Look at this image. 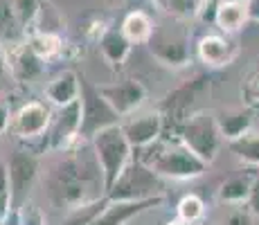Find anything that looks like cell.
Here are the masks:
<instances>
[{
	"label": "cell",
	"instance_id": "cell-1",
	"mask_svg": "<svg viewBox=\"0 0 259 225\" xmlns=\"http://www.w3.org/2000/svg\"><path fill=\"white\" fill-rule=\"evenodd\" d=\"M48 173V194L63 212L106 196V183L88 140H77Z\"/></svg>",
	"mask_w": 259,
	"mask_h": 225
},
{
	"label": "cell",
	"instance_id": "cell-2",
	"mask_svg": "<svg viewBox=\"0 0 259 225\" xmlns=\"http://www.w3.org/2000/svg\"><path fill=\"white\" fill-rule=\"evenodd\" d=\"M133 158L165 180H192L207 171V164L181 142L160 138L158 142L133 151Z\"/></svg>",
	"mask_w": 259,
	"mask_h": 225
},
{
	"label": "cell",
	"instance_id": "cell-3",
	"mask_svg": "<svg viewBox=\"0 0 259 225\" xmlns=\"http://www.w3.org/2000/svg\"><path fill=\"white\" fill-rule=\"evenodd\" d=\"M207 93H210V77L207 74H196V77L183 81L181 86L169 90L162 97V102L158 104V113L162 117V138L178 142V133H181L183 124L194 113H198V102Z\"/></svg>",
	"mask_w": 259,
	"mask_h": 225
},
{
	"label": "cell",
	"instance_id": "cell-4",
	"mask_svg": "<svg viewBox=\"0 0 259 225\" xmlns=\"http://www.w3.org/2000/svg\"><path fill=\"white\" fill-rule=\"evenodd\" d=\"M91 147L95 151L99 167H102L106 194H108V189L115 185V180L122 176V171L133 160V147L128 144L126 135L122 131V124H115V126H108L104 131H99L91 140Z\"/></svg>",
	"mask_w": 259,
	"mask_h": 225
},
{
	"label": "cell",
	"instance_id": "cell-5",
	"mask_svg": "<svg viewBox=\"0 0 259 225\" xmlns=\"http://www.w3.org/2000/svg\"><path fill=\"white\" fill-rule=\"evenodd\" d=\"M178 142L187 147L196 158H201L205 164H212L217 160L223 144V135L219 131L217 113L198 111L183 124L178 133Z\"/></svg>",
	"mask_w": 259,
	"mask_h": 225
},
{
	"label": "cell",
	"instance_id": "cell-6",
	"mask_svg": "<svg viewBox=\"0 0 259 225\" xmlns=\"http://www.w3.org/2000/svg\"><path fill=\"white\" fill-rule=\"evenodd\" d=\"M165 178H160L156 171L133 158L106 196L111 201H147V198L165 196Z\"/></svg>",
	"mask_w": 259,
	"mask_h": 225
},
{
	"label": "cell",
	"instance_id": "cell-7",
	"mask_svg": "<svg viewBox=\"0 0 259 225\" xmlns=\"http://www.w3.org/2000/svg\"><path fill=\"white\" fill-rule=\"evenodd\" d=\"M79 104H81V131H79V138L81 140L91 142L99 131L119 124L117 122L119 115L102 97L99 86H93L91 81H83V79H81V97H79Z\"/></svg>",
	"mask_w": 259,
	"mask_h": 225
},
{
	"label": "cell",
	"instance_id": "cell-8",
	"mask_svg": "<svg viewBox=\"0 0 259 225\" xmlns=\"http://www.w3.org/2000/svg\"><path fill=\"white\" fill-rule=\"evenodd\" d=\"M7 173H9V194H12V205L14 212L21 209L29 198L34 183L41 171V160L29 149H18L9 156L7 162Z\"/></svg>",
	"mask_w": 259,
	"mask_h": 225
},
{
	"label": "cell",
	"instance_id": "cell-9",
	"mask_svg": "<svg viewBox=\"0 0 259 225\" xmlns=\"http://www.w3.org/2000/svg\"><path fill=\"white\" fill-rule=\"evenodd\" d=\"M79 131H81V104L74 102L70 106L57 108L52 111V122H50L48 133L41 138V151H66L77 140H81Z\"/></svg>",
	"mask_w": 259,
	"mask_h": 225
},
{
	"label": "cell",
	"instance_id": "cell-10",
	"mask_svg": "<svg viewBox=\"0 0 259 225\" xmlns=\"http://www.w3.org/2000/svg\"><path fill=\"white\" fill-rule=\"evenodd\" d=\"M151 57L167 68H185L192 61V45L187 34L174 32V29L156 27L147 43Z\"/></svg>",
	"mask_w": 259,
	"mask_h": 225
},
{
	"label": "cell",
	"instance_id": "cell-11",
	"mask_svg": "<svg viewBox=\"0 0 259 225\" xmlns=\"http://www.w3.org/2000/svg\"><path fill=\"white\" fill-rule=\"evenodd\" d=\"M52 122V111L43 102H27L12 113L9 133L16 135L23 142H41V138L48 133Z\"/></svg>",
	"mask_w": 259,
	"mask_h": 225
},
{
	"label": "cell",
	"instance_id": "cell-12",
	"mask_svg": "<svg viewBox=\"0 0 259 225\" xmlns=\"http://www.w3.org/2000/svg\"><path fill=\"white\" fill-rule=\"evenodd\" d=\"M102 97L111 104V108L119 117H131L136 111H140L142 104L147 102V88L138 79H124L115 83H104L99 86Z\"/></svg>",
	"mask_w": 259,
	"mask_h": 225
},
{
	"label": "cell",
	"instance_id": "cell-13",
	"mask_svg": "<svg viewBox=\"0 0 259 225\" xmlns=\"http://www.w3.org/2000/svg\"><path fill=\"white\" fill-rule=\"evenodd\" d=\"M239 54V45L230 38V34L210 32L196 41V57L205 68H226Z\"/></svg>",
	"mask_w": 259,
	"mask_h": 225
},
{
	"label": "cell",
	"instance_id": "cell-14",
	"mask_svg": "<svg viewBox=\"0 0 259 225\" xmlns=\"http://www.w3.org/2000/svg\"><path fill=\"white\" fill-rule=\"evenodd\" d=\"M162 203H165V196L147 198V201H111L108 198L106 207L91 225H126L128 221L138 218L149 209H156Z\"/></svg>",
	"mask_w": 259,
	"mask_h": 225
},
{
	"label": "cell",
	"instance_id": "cell-15",
	"mask_svg": "<svg viewBox=\"0 0 259 225\" xmlns=\"http://www.w3.org/2000/svg\"><path fill=\"white\" fill-rule=\"evenodd\" d=\"M122 131L126 135L128 144L133 147V151H138V149L149 147V144L158 142V140L162 138V117L158 111L131 115V117L122 124Z\"/></svg>",
	"mask_w": 259,
	"mask_h": 225
},
{
	"label": "cell",
	"instance_id": "cell-16",
	"mask_svg": "<svg viewBox=\"0 0 259 225\" xmlns=\"http://www.w3.org/2000/svg\"><path fill=\"white\" fill-rule=\"evenodd\" d=\"M9 54V74L16 79L18 83H34L46 74V63L25 41L16 48L7 50Z\"/></svg>",
	"mask_w": 259,
	"mask_h": 225
},
{
	"label": "cell",
	"instance_id": "cell-17",
	"mask_svg": "<svg viewBox=\"0 0 259 225\" xmlns=\"http://www.w3.org/2000/svg\"><path fill=\"white\" fill-rule=\"evenodd\" d=\"M46 97L54 108H63L79 102L81 97V79L74 70H63L46 86Z\"/></svg>",
	"mask_w": 259,
	"mask_h": 225
},
{
	"label": "cell",
	"instance_id": "cell-18",
	"mask_svg": "<svg viewBox=\"0 0 259 225\" xmlns=\"http://www.w3.org/2000/svg\"><path fill=\"white\" fill-rule=\"evenodd\" d=\"M97 43H99V52H102L104 61L113 68L124 66L128 54H131V48H133V43L128 41L122 34V29H117V27H106L99 34Z\"/></svg>",
	"mask_w": 259,
	"mask_h": 225
},
{
	"label": "cell",
	"instance_id": "cell-19",
	"mask_svg": "<svg viewBox=\"0 0 259 225\" xmlns=\"http://www.w3.org/2000/svg\"><path fill=\"white\" fill-rule=\"evenodd\" d=\"M217 124L226 142L239 140L252 128V108L248 106H235L217 113Z\"/></svg>",
	"mask_w": 259,
	"mask_h": 225
},
{
	"label": "cell",
	"instance_id": "cell-20",
	"mask_svg": "<svg viewBox=\"0 0 259 225\" xmlns=\"http://www.w3.org/2000/svg\"><path fill=\"white\" fill-rule=\"evenodd\" d=\"M252 183H255L252 173H237V176H230L219 185L217 198L223 205H228V207H232V205H246L248 196H250Z\"/></svg>",
	"mask_w": 259,
	"mask_h": 225
},
{
	"label": "cell",
	"instance_id": "cell-21",
	"mask_svg": "<svg viewBox=\"0 0 259 225\" xmlns=\"http://www.w3.org/2000/svg\"><path fill=\"white\" fill-rule=\"evenodd\" d=\"M25 41H27V34L14 12L12 0H0V43L12 50Z\"/></svg>",
	"mask_w": 259,
	"mask_h": 225
},
{
	"label": "cell",
	"instance_id": "cell-22",
	"mask_svg": "<svg viewBox=\"0 0 259 225\" xmlns=\"http://www.w3.org/2000/svg\"><path fill=\"white\" fill-rule=\"evenodd\" d=\"M246 23H248L246 3H239V0H221L219 12H217V21H214L219 32L235 34L239 29H243Z\"/></svg>",
	"mask_w": 259,
	"mask_h": 225
},
{
	"label": "cell",
	"instance_id": "cell-23",
	"mask_svg": "<svg viewBox=\"0 0 259 225\" xmlns=\"http://www.w3.org/2000/svg\"><path fill=\"white\" fill-rule=\"evenodd\" d=\"M122 34L128 38L133 45H147L149 38H151L153 29H156V25H153L151 16H149L147 12H142V9H133V12H128L126 16H124L122 21Z\"/></svg>",
	"mask_w": 259,
	"mask_h": 225
},
{
	"label": "cell",
	"instance_id": "cell-24",
	"mask_svg": "<svg viewBox=\"0 0 259 225\" xmlns=\"http://www.w3.org/2000/svg\"><path fill=\"white\" fill-rule=\"evenodd\" d=\"M27 43L43 61H52L54 57H59L63 50V41L59 34L48 32V29H36L27 36Z\"/></svg>",
	"mask_w": 259,
	"mask_h": 225
},
{
	"label": "cell",
	"instance_id": "cell-25",
	"mask_svg": "<svg viewBox=\"0 0 259 225\" xmlns=\"http://www.w3.org/2000/svg\"><path fill=\"white\" fill-rule=\"evenodd\" d=\"M228 147H230V151L235 153L241 162L250 164V167H259V133L248 131L239 140L228 142Z\"/></svg>",
	"mask_w": 259,
	"mask_h": 225
},
{
	"label": "cell",
	"instance_id": "cell-26",
	"mask_svg": "<svg viewBox=\"0 0 259 225\" xmlns=\"http://www.w3.org/2000/svg\"><path fill=\"white\" fill-rule=\"evenodd\" d=\"M106 203H108V196L99 198V201H93V203H86V205H81V207H74L70 212H66V218H63L61 225H91L95 218L102 214Z\"/></svg>",
	"mask_w": 259,
	"mask_h": 225
},
{
	"label": "cell",
	"instance_id": "cell-27",
	"mask_svg": "<svg viewBox=\"0 0 259 225\" xmlns=\"http://www.w3.org/2000/svg\"><path fill=\"white\" fill-rule=\"evenodd\" d=\"M176 216H178V221H183L187 225L198 223L203 216H205V203H203V198L196 196V194L183 196L176 205Z\"/></svg>",
	"mask_w": 259,
	"mask_h": 225
},
{
	"label": "cell",
	"instance_id": "cell-28",
	"mask_svg": "<svg viewBox=\"0 0 259 225\" xmlns=\"http://www.w3.org/2000/svg\"><path fill=\"white\" fill-rule=\"evenodd\" d=\"M14 12H16L18 21H21L25 34L36 32V21L41 16V3L38 0H12Z\"/></svg>",
	"mask_w": 259,
	"mask_h": 225
},
{
	"label": "cell",
	"instance_id": "cell-29",
	"mask_svg": "<svg viewBox=\"0 0 259 225\" xmlns=\"http://www.w3.org/2000/svg\"><path fill=\"white\" fill-rule=\"evenodd\" d=\"M153 3L174 18L196 16V9H198V0H153Z\"/></svg>",
	"mask_w": 259,
	"mask_h": 225
},
{
	"label": "cell",
	"instance_id": "cell-30",
	"mask_svg": "<svg viewBox=\"0 0 259 225\" xmlns=\"http://www.w3.org/2000/svg\"><path fill=\"white\" fill-rule=\"evenodd\" d=\"M241 97H243V106L259 108V68L250 70L246 74V79L241 81Z\"/></svg>",
	"mask_w": 259,
	"mask_h": 225
},
{
	"label": "cell",
	"instance_id": "cell-31",
	"mask_svg": "<svg viewBox=\"0 0 259 225\" xmlns=\"http://www.w3.org/2000/svg\"><path fill=\"white\" fill-rule=\"evenodd\" d=\"M14 214L18 216V225H46V216H43L41 207H36L32 201H27Z\"/></svg>",
	"mask_w": 259,
	"mask_h": 225
},
{
	"label": "cell",
	"instance_id": "cell-32",
	"mask_svg": "<svg viewBox=\"0 0 259 225\" xmlns=\"http://www.w3.org/2000/svg\"><path fill=\"white\" fill-rule=\"evenodd\" d=\"M221 225H255V216L246 209V205H232Z\"/></svg>",
	"mask_w": 259,
	"mask_h": 225
},
{
	"label": "cell",
	"instance_id": "cell-33",
	"mask_svg": "<svg viewBox=\"0 0 259 225\" xmlns=\"http://www.w3.org/2000/svg\"><path fill=\"white\" fill-rule=\"evenodd\" d=\"M221 0H198V9H196V18L201 23H212L217 21V12Z\"/></svg>",
	"mask_w": 259,
	"mask_h": 225
},
{
	"label": "cell",
	"instance_id": "cell-34",
	"mask_svg": "<svg viewBox=\"0 0 259 225\" xmlns=\"http://www.w3.org/2000/svg\"><path fill=\"white\" fill-rule=\"evenodd\" d=\"M246 209L252 214V216H259V178L255 176V183H252L250 196L246 201Z\"/></svg>",
	"mask_w": 259,
	"mask_h": 225
},
{
	"label": "cell",
	"instance_id": "cell-35",
	"mask_svg": "<svg viewBox=\"0 0 259 225\" xmlns=\"http://www.w3.org/2000/svg\"><path fill=\"white\" fill-rule=\"evenodd\" d=\"M14 212V205H12V194H0V225L7 223L9 214Z\"/></svg>",
	"mask_w": 259,
	"mask_h": 225
},
{
	"label": "cell",
	"instance_id": "cell-36",
	"mask_svg": "<svg viewBox=\"0 0 259 225\" xmlns=\"http://www.w3.org/2000/svg\"><path fill=\"white\" fill-rule=\"evenodd\" d=\"M9 124H12V111H9V106L0 104V138L9 133Z\"/></svg>",
	"mask_w": 259,
	"mask_h": 225
},
{
	"label": "cell",
	"instance_id": "cell-37",
	"mask_svg": "<svg viewBox=\"0 0 259 225\" xmlns=\"http://www.w3.org/2000/svg\"><path fill=\"white\" fill-rule=\"evenodd\" d=\"M7 74H9V54H7V48L0 43V86L7 79Z\"/></svg>",
	"mask_w": 259,
	"mask_h": 225
},
{
	"label": "cell",
	"instance_id": "cell-38",
	"mask_svg": "<svg viewBox=\"0 0 259 225\" xmlns=\"http://www.w3.org/2000/svg\"><path fill=\"white\" fill-rule=\"evenodd\" d=\"M246 12H248V21L259 23V0H246Z\"/></svg>",
	"mask_w": 259,
	"mask_h": 225
},
{
	"label": "cell",
	"instance_id": "cell-39",
	"mask_svg": "<svg viewBox=\"0 0 259 225\" xmlns=\"http://www.w3.org/2000/svg\"><path fill=\"white\" fill-rule=\"evenodd\" d=\"M0 194H9V173L5 162H0Z\"/></svg>",
	"mask_w": 259,
	"mask_h": 225
},
{
	"label": "cell",
	"instance_id": "cell-40",
	"mask_svg": "<svg viewBox=\"0 0 259 225\" xmlns=\"http://www.w3.org/2000/svg\"><path fill=\"white\" fill-rule=\"evenodd\" d=\"M169 225H187V223H183V221H178V218H176V221H171Z\"/></svg>",
	"mask_w": 259,
	"mask_h": 225
},
{
	"label": "cell",
	"instance_id": "cell-41",
	"mask_svg": "<svg viewBox=\"0 0 259 225\" xmlns=\"http://www.w3.org/2000/svg\"><path fill=\"white\" fill-rule=\"evenodd\" d=\"M239 3H246V0H239Z\"/></svg>",
	"mask_w": 259,
	"mask_h": 225
}]
</instances>
